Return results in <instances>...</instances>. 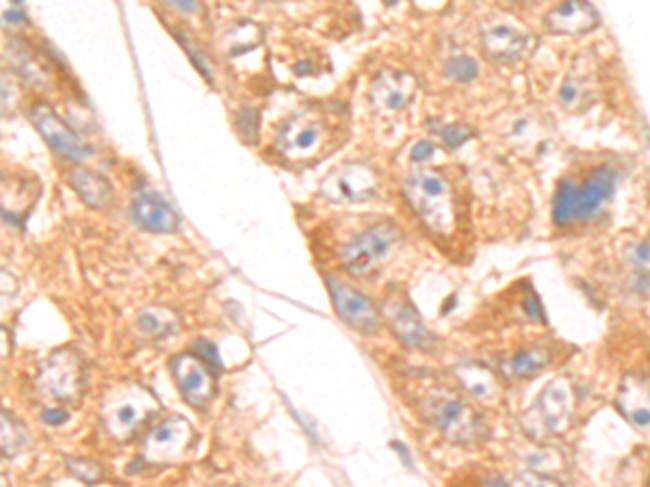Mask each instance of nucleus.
I'll use <instances>...</instances> for the list:
<instances>
[{"label":"nucleus","instance_id":"obj_1","mask_svg":"<svg viewBox=\"0 0 650 487\" xmlns=\"http://www.w3.org/2000/svg\"><path fill=\"white\" fill-rule=\"evenodd\" d=\"M406 197L414 213L432 232L445 234L453 226L451 191L447 180L436 171H414L406 182Z\"/></svg>","mask_w":650,"mask_h":487},{"label":"nucleus","instance_id":"obj_2","mask_svg":"<svg viewBox=\"0 0 650 487\" xmlns=\"http://www.w3.org/2000/svg\"><path fill=\"white\" fill-rule=\"evenodd\" d=\"M423 412L429 423L453 442L468 444L484 433V425L473 412V407L453 392L440 390L429 394L425 397Z\"/></svg>","mask_w":650,"mask_h":487},{"label":"nucleus","instance_id":"obj_3","mask_svg":"<svg viewBox=\"0 0 650 487\" xmlns=\"http://www.w3.org/2000/svg\"><path fill=\"white\" fill-rule=\"evenodd\" d=\"M156 412V401L141 386L111 390L102 403L104 427L115 440H126Z\"/></svg>","mask_w":650,"mask_h":487},{"label":"nucleus","instance_id":"obj_4","mask_svg":"<svg viewBox=\"0 0 650 487\" xmlns=\"http://www.w3.org/2000/svg\"><path fill=\"white\" fill-rule=\"evenodd\" d=\"M399 243V228L395 223L382 221L354 236L341 252L343 267L351 275H367L375 265L393 252Z\"/></svg>","mask_w":650,"mask_h":487},{"label":"nucleus","instance_id":"obj_5","mask_svg":"<svg viewBox=\"0 0 650 487\" xmlns=\"http://www.w3.org/2000/svg\"><path fill=\"white\" fill-rule=\"evenodd\" d=\"M375 171L364 163H343L334 167L321 182V195L330 202H364L375 195Z\"/></svg>","mask_w":650,"mask_h":487},{"label":"nucleus","instance_id":"obj_6","mask_svg":"<svg viewBox=\"0 0 650 487\" xmlns=\"http://www.w3.org/2000/svg\"><path fill=\"white\" fill-rule=\"evenodd\" d=\"M83 368L78 355L70 349L52 353L42 366L39 388L59 401H74L81 394Z\"/></svg>","mask_w":650,"mask_h":487},{"label":"nucleus","instance_id":"obj_7","mask_svg":"<svg viewBox=\"0 0 650 487\" xmlns=\"http://www.w3.org/2000/svg\"><path fill=\"white\" fill-rule=\"evenodd\" d=\"M130 215L141 230L154 234H169L176 232L180 226V217L172 204L163 200L159 191L148 187L146 182H139L133 193V204H130Z\"/></svg>","mask_w":650,"mask_h":487},{"label":"nucleus","instance_id":"obj_8","mask_svg":"<svg viewBox=\"0 0 650 487\" xmlns=\"http://www.w3.org/2000/svg\"><path fill=\"white\" fill-rule=\"evenodd\" d=\"M31 122L37 128V133L44 137L48 146L59 156L68 161H83L89 154V148L78 139L74 130L65 124L61 117L52 111L48 104H35L31 109Z\"/></svg>","mask_w":650,"mask_h":487},{"label":"nucleus","instance_id":"obj_9","mask_svg":"<svg viewBox=\"0 0 650 487\" xmlns=\"http://www.w3.org/2000/svg\"><path fill=\"white\" fill-rule=\"evenodd\" d=\"M191 438L193 431L187 420L172 416L148 433L146 442H143V457L154 464L174 462V459H178L189 449Z\"/></svg>","mask_w":650,"mask_h":487},{"label":"nucleus","instance_id":"obj_10","mask_svg":"<svg viewBox=\"0 0 650 487\" xmlns=\"http://www.w3.org/2000/svg\"><path fill=\"white\" fill-rule=\"evenodd\" d=\"M618 171L603 163L596 165L588 176L581 182H577V208H575V223H588L598 213H601L603 206L611 200L616 187Z\"/></svg>","mask_w":650,"mask_h":487},{"label":"nucleus","instance_id":"obj_11","mask_svg":"<svg viewBox=\"0 0 650 487\" xmlns=\"http://www.w3.org/2000/svg\"><path fill=\"white\" fill-rule=\"evenodd\" d=\"M328 288L338 317L362 334L375 332L377 323H380V314H377L369 297H364L354 286L336 278H328Z\"/></svg>","mask_w":650,"mask_h":487},{"label":"nucleus","instance_id":"obj_12","mask_svg":"<svg viewBox=\"0 0 650 487\" xmlns=\"http://www.w3.org/2000/svg\"><path fill=\"white\" fill-rule=\"evenodd\" d=\"M174 379L178 390L185 401L193 407H204L215 394V379L213 371L204 364L200 358H195L191 353L178 355L172 362Z\"/></svg>","mask_w":650,"mask_h":487},{"label":"nucleus","instance_id":"obj_13","mask_svg":"<svg viewBox=\"0 0 650 487\" xmlns=\"http://www.w3.org/2000/svg\"><path fill=\"white\" fill-rule=\"evenodd\" d=\"M321 137V122L302 113L291 117V120H286L280 126L276 146L284 156H289V159H308V156L319 148Z\"/></svg>","mask_w":650,"mask_h":487},{"label":"nucleus","instance_id":"obj_14","mask_svg":"<svg viewBox=\"0 0 650 487\" xmlns=\"http://www.w3.org/2000/svg\"><path fill=\"white\" fill-rule=\"evenodd\" d=\"M416 91V81L401 70L377 72L371 83V102L377 111L397 113L406 109Z\"/></svg>","mask_w":650,"mask_h":487},{"label":"nucleus","instance_id":"obj_15","mask_svg":"<svg viewBox=\"0 0 650 487\" xmlns=\"http://www.w3.org/2000/svg\"><path fill=\"white\" fill-rule=\"evenodd\" d=\"M384 314L390 329H393V334L406 347L425 349L432 345V334H429V329L421 321L419 312H416L403 297H388L384 304Z\"/></svg>","mask_w":650,"mask_h":487},{"label":"nucleus","instance_id":"obj_16","mask_svg":"<svg viewBox=\"0 0 650 487\" xmlns=\"http://www.w3.org/2000/svg\"><path fill=\"white\" fill-rule=\"evenodd\" d=\"M533 48V39L531 35L520 33L514 26L507 24H497L492 26L484 33V50L486 55L494 61H516L529 55Z\"/></svg>","mask_w":650,"mask_h":487},{"label":"nucleus","instance_id":"obj_17","mask_svg":"<svg viewBox=\"0 0 650 487\" xmlns=\"http://www.w3.org/2000/svg\"><path fill=\"white\" fill-rule=\"evenodd\" d=\"M546 24L559 35H579L592 31L598 24V13L590 3H559L546 16Z\"/></svg>","mask_w":650,"mask_h":487},{"label":"nucleus","instance_id":"obj_18","mask_svg":"<svg viewBox=\"0 0 650 487\" xmlns=\"http://www.w3.org/2000/svg\"><path fill=\"white\" fill-rule=\"evenodd\" d=\"M618 407L633 425H650V381L642 375L624 379L618 394Z\"/></svg>","mask_w":650,"mask_h":487},{"label":"nucleus","instance_id":"obj_19","mask_svg":"<svg viewBox=\"0 0 650 487\" xmlns=\"http://www.w3.org/2000/svg\"><path fill=\"white\" fill-rule=\"evenodd\" d=\"M553 360V349L549 345H531L516 351L510 360L503 362V371L512 379H533L540 375Z\"/></svg>","mask_w":650,"mask_h":487},{"label":"nucleus","instance_id":"obj_20","mask_svg":"<svg viewBox=\"0 0 650 487\" xmlns=\"http://www.w3.org/2000/svg\"><path fill=\"white\" fill-rule=\"evenodd\" d=\"M70 184L78 193V197H81V200L91 208H104L111 202V195H113L111 184L107 178L100 176L98 171L78 167L70 171Z\"/></svg>","mask_w":650,"mask_h":487},{"label":"nucleus","instance_id":"obj_21","mask_svg":"<svg viewBox=\"0 0 650 487\" xmlns=\"http://www.w3.org/2000/svg\"><path fill=\"white\" fill-rule=\"evenodd\" d=\"M538 407L544 416V425L549 429H559L570 414V390L566 381H555L542 392Z\"/></svg>","mask_w":650,"mask_h":487},{"label":"nucleus","instance_id":"obj_22","mask_svg":"<svg viewBox=\"0 0 650 487\" xmlns=\"http://www.w3.org/2000/svg\"><path fill=\"white\" fill-rule=\"evenodd\" d=\"M575 208H577V180L568 176L555 191L553 197V223L557 228H568L575 223Z\"/></svg>","mask_w":650,"mask_h":487},{"label":"nucleus","instance_id":"obj_23","mask_svg":"<svg viewBox=\"0 0 650 487\" xmlns=\"http://www.w3.org/2000/svg\"><path fill=\"white\" fill-rule=\"evenodd\" d=\"M260 39H263V31L254 22H239L237 26H230V31L224 35L226 55L239 57L243 52L256 48Z\"/></svg>","mask_w":650,"mask_h":487},{"label":"nucleus","instance_id":"obj_24","mask_svg":"<svg viewBox=\"0 0 650 487\" xmlns=\"http://www.w3.org/2000/svg\"><path fill=\"white\" fill-rule=\"evenodd\" d=\"M137 329L148 338H163L176 329V317L163 308H148L137 314Z\"/></svg>","mask_w":650,"mask_h":487},{"label":"nucleus","instance_id":"obj_25","mask_svg":"<svg viewBox=\"0 0 650 487\" xmlns=\"http://www.w3.org/2000/svg\"><path fill=\"white\" fill-rule=\"evenodd\" d=\"M462 384L471 390L475 399L486 401L490 394L494 392V381L486 375V371L481 366H462V371H458Z\"/></svg>","mask_w":650,"mask_h":487},{"label":"nucleus","instance_id":"obj_26","mask_svg":"<svg viewBox=\"0 0 650 487\" xmlns=\"http://www.w3.org/2000/svg\"><path fill=\"white\" fill-rule=\"evenodd\" d=\"M559 104L566 109H585L590 104V89L585 87V83L577 81L575 76H568L562 89H559Z\"/></svg>","mask_w":650,"mask_h":487},{"label":"nucleus","instance_id":"obj_27","mask_svg":"<svg viewBox=\"0 0 650 487\" xmlns=\"http://www.w3.org/2000/svg\"><path fill=\"white\" fill-rule=\"evenodd\" d=\"M26 446V431L16 418L3 414V449L7 455H18Z\"/></svg>","mask_w":650,"mask_h":487},{"label":"nucleus","instance_id":"obj_28","mask_svg":"<svg viewBox=\"0 0 650 487\" xmlns=\"http://www.w3.org/2000/svg\"><path fill=\"white\" fill-rule=\"evenodd\" d=\"M445 74L449 78H453V81H458V83H468V81H473V78L479 74V63L473 57H468V55L451 57L445 63Z\"/></svg>","mask_w":650,"mask_h":487},{"label":"nucleus","instance_id":"obj_29","mask_svg":"<svg viewBox=\"0 0 650 487\" xmlns=\"http://www.w3.org/2000/svg\"><path fill=\"white\" fill-rule=\"evenodd\" d=\"M627 262L637 280H650V239H644L627 252Z\"/></svg>","mask_w":650,"mask_h":487},{"label":"nucleus","instance_id":"obj_30","mask_svg":"<svg viewBox=\"0 0 650 487\" xmlns=\"http://www.w3.org/2000/svg\"><path fill=\"white\" fill-rule=\"evenodd\" d=\"M237 124L239 135L247 141V143H256L258 139V111L256 109H241L237 113Z\"/></svg>","mask_w":650,"mask_h":487},{"label":"nucleus","instance_id":"obj_31","mask_svg":"<svg viewBox=\"0 0 650 487\" xmlns=\"http://www.w3.org/2000/svg\"><path fill=\"white\" fill-rule=\"evenodd\" d=\"M440 137H442V141H445L447 148L455 150V148L464 146V143L473 137V130L466 124H449V126L440 128Z\"/></svg>","mask_w":650,"mask_h":487},{"label":"nucleus","instance_id":"obj_32","mask_svg":"<svg viewBox=\"0 0 650 487\" xmlns=\"http://www.w3.org/2000/svg\"><path fill=\"white\" fill-rule=\"evenodd\" d=\"M70 470L78 479H83L87 483H94L100 479V466H96L94 462H85V459H72L70 462Z\"/></svg>","mask_w":650,"mask_h":487},{"label":"nucleus","instance_id":"obj_33","mask_svg":"<svg viewBox=\"0 0 650 487\" xmlns=\"http://www.w3.org/2000/svg\"><path fill=\"white\" fill-rule=\"evenodd\" d=\"M195 349H198V358L204 364H208V368H211V371L215 373L217 368H219V358H217L215 345H211V342H208V340H198V342H195Z\"/></svg>","mask_w":650,"mask_h":487},{"label":"nucleus","instance_id":"obj_34","mask_svg":"<svg viewBox=\"0 0 650 487\" xmlns=\"http://www.w3.org/2000/svg\"><path fill=\"white\" fill-rule=\"evenodd\" d=\"M518 487H557L551 481H546L544 477L536 475V472H523L518 479Z\"/></svg>","mask_w":650,"mask_h":487},{"label":"nucleus","instance_id":"obj_35","mask_svg":"<svg viewBox=\"0 0 650 487\" xmlns=\"http://www.w3.org/2000/svg\"><path fill=\"white\" fill-rule=\"evenodd\" d=\"M432 154H434V146H432V143H429V141H419V143H416V146L412 148V161H414V163H423V161H427L429 156H432Z\"/></svg>","mask_w":650,"mask_h":487},{"label":"nucleus","instance_id":"obj_36","mask_svg":"<svg viewBox=\"0 0 650 487\" xmlns=\"http://www.w3.org/2000/svg\"><path fill=\"white\" fill-rule=\"evenodd\" d=\"M65 418H68V412L61 410V407H55V410H46L42 414V420L48 425H61V423H65Z\"/></svg>","mask_w":650,"mask_h":487},{"label":"nucleus","instance_id":"obj_37","mask_svg":"<svg viewBox=\"0 0 650 487\" xmlns=\"http://www.w3.org/2000/svg\"><path fill=\"white\" fill-rule=\"evenodd\" d=\"M26 20V13L22 11L20 3H13L7 11H5V22L7 24H20Z\"/></svg>","mask_w":650,"mask_h":487},{"label":"nucleus","instance_id":"obj_38","mask_svg":"<svg viewBox=\"0 0 650 487\" xmlns=\"http://www.w3.org/2000/svg\"><path fill=\"white\" fill-rule=\"evenodd\" d=\"M484 487H510V485H507L501 477H490V479L484 483Z\"/></svg>","mask_w":650,"mask_h":487},{"label":"nucleus","instance_id":"obj_39","mask_svg":"<svg viewBox=\"0 0 650 487\" xmlns=\"http://www.w3.org/2000/svg\"><path fill=\"white\" fill-rule=\"evenodd\" d=\"M172 7L180 9V11H191V9H198V5H191V3H172Z\"/></svg>","mask_w":650,"mask_h":487}]
</instances>
